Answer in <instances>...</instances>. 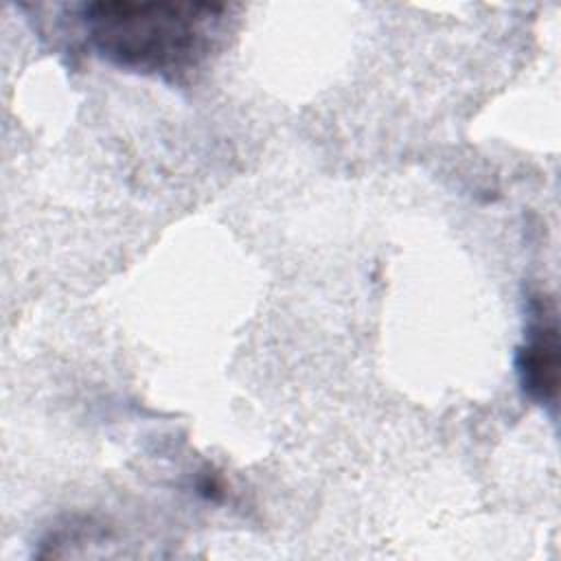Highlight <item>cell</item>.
<instances>
[{
	"label": "cell",
	"instance_id": "cell-2",
	"mask_svg": "<svg viewBox=\"0 0 561 561\" xmlns=\"http://www.w3.org/2000/svg\"><path fill=\"white\" fill-rule=\"evenodd\" d=\"M526 340L517 353L524 392L539 405H554L559 392V329L554 305L546 296L530 298Z\"/></svg>",
	"mask_w": 561,
	"mask_h": 561
},
{
	"label": "cell",
	"instance_id": "cell-1",
	"mask_svg": "<svg viewBox=\"0 0 561 561\" xmlns=\"http://www.w3.org/2000/svg\"><path fill=\"white\" fill-rule=\"evenodd\" d=\"M221 11L210 2L116 0L83 4L81 22L103 59L145 75H178L206 57Z\"/></svg>",
	"mask_w": 561,
	"mask_h": 561
}]
</instances>
